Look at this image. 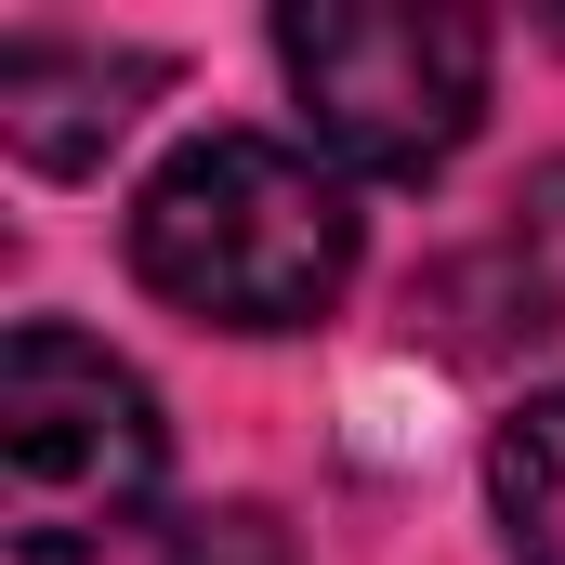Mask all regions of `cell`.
I'll return each instance as SVG.
<instances>
[{
  "label": "cell",
  "instance_id": "cell-1",
  "mask_svg": "<svg viewBox=\"0 0 565 565\" xmlns=\"http://www.w3.org/2000/svg\"><path fill=\"white\" fill-rule=\"evenodd\" d=\"M132 277L211 329H316L355 277V211L289 145L198 132L132 198Z\"/></svg>",
  "mask_w": 565,
  "mask_h": 565
},
{
  "label": "cell",
  "instance_id": "cell-2",
  "mask_svg": "<svg viewBox=\"0 0 565 565\" xmlns=\"http://www.w3.org/2000/svg\"><path fill=\"white\" fill-rule=\"evenodd\" d=\"M158 473H171L158 395L106 342L26 316L0 342V540L66 565V553H93V540H119V526H145Z\"/></svg>",
  "mask_w": 565,
  "mask_h": 565
},
{
  "label": "cell",
  "instance_id": "cell-3",
  "mask_svg": "<svg viewBox=\"0 0 565 565\" xmlns=\"http://www.w3.org/2000/svg\"><path fill=\"white\" fill-rule=\"evenodd\" d=\"M277 66L302 93V132L369 184L447 171L487 119V26L422 0H302L277 13Z\"/></svg>",
  "mask_w": 565,
  "mask_h": 565
},
{
  "label": "cell",
  "instance_id": "cell-4",
  "mask_svg": "<svg viewBox=\"0 0 565 565\" xmlns=\"http://www.w3.org/2000/svg\"><path fill=\"white\" fill-rule=\"evenodd\" d=\"M158 93V53H93V40H13L0 53V145L26 171H93Z\"/></svg>",
  "mask_w": 565,
  "mask_h": 565
},
{
  "label": "cell",
  "instance_id": "cell-5",
  "mask_svg": "<svg viewBox=\"0 0 565 565\" xmlns=\"http://www.w3.org/2000/svg\"><path fill=\"white\" fill-rule=\"evenodd\" d=\"M487 487H500V540H513V565H565V395H526V408L500 422Z\"/></svg>",
  "mask_w": 565,
  "mask_h": 565
},
{
  "label": "cell",
  "instance_id": "cell-6",
  "mask_svg": "<svg viewBox=\"0 0 565 565\" xmlns=\"http://www.w3.org/2000/svg\"><path fill=\"white\" fill-rule=\"evenodd\" d=\"M158 565H289V526H277V513H250V500H224V513H198Z\"/></svg>",
  "mask_w": 565,
  "mask_h": 565
}]
</instances>
